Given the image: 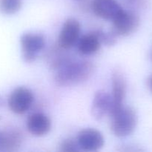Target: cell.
Returning <instances> with one entry per match:
<instances>
[{"instance_id": "cell-1", "label": "cell", "mask_w": 152, "mask_h": 152, "mask_svg": "<svg viewBox=\"0 0 152 152\" xmlns=\"http://www.w3.org/2000/svg\"><path fill=\"white\" fill-rule=\"evenodd\" d=\"M94 71V66L91 62L70 59L56 69L54 80L58 86L68 87L88 80L92 76Z\"/></svg>"}, {"instance_id": "cell-2", "label": "cell", "mask_w": 152, "mask_h": 152, "mask_svg": "<svg viewBox=\"0 0 152 152\" xmlns=\"http://www.w3.org/2000/svg\"><path fill=\"white\" fill-rule=\"evenodd\" d=\"M111 130L118 137H126L134 132L137 124L136 111L129 106L123 105L110 114Z\"/></svg>"}, {"instance_id": "cell-3", "label": "cell", "mask_w": 152, "mask_h": 152, "mask_svg": "<svg viewBox=\"0 0 152 152\" xmlns=\"http://www.w3.org/2000/svg\"><path fill=\"white\" fill-rule=\"evenodd\" d=\"M20 44L24 60L26 62H33L36 60L38 53L44 49L45 40L41 34L26 33L21 36Z\"/></svg>"}, {"instance_id": "cell-4", "label": "cell", "mask_w": 152, "mask_h": 152, "mask_svg": "<svg viewBox=\"0 0 152 152\" xmlns=\"http://www.w3.org/2000/svg\"><path fill=\"white\" fill-rule=\"evenodd\" d=\"M113 32L116 35L126 37L133 34L140 25V18L137 15L130 10L123 9L113 19Z\"/></svg>"}, {"instance_id": "cell-5", "label": "cell", "mask_w": 152, "mask_h": 152, "mask_svg": "<svg viewBox=\"0 0 152 152\" xmlns=\"http://www.w3.org/2000/svg\"><path fill=\"white\" fill-rule=\"evenodd\" d=\"M34 100L33 92L25 87L15 88L8 97V106L12 112L23 114L31 108Z\"/></svg>"}, {"instance_id": "cell-6", "label": "cell", "mask_w": 152, "mask_h": 152, "mask_svg": "<svg viewBox=\"0 0 152 152\" xmlns=\"http://www.w3.org/2000/svg\"><path fill=\"white\" fill-rule=\"evenodd\" d=\"M81 25L74 18L68 19L63 24L59 33L58 45L63 50L74 47L78 42L80 36Z\"/></svg>"}, {"instance_id": "cell-7", "label": "cell", "mask_w": 152, "mask_h": 152, "mask_svg": "<svg viewBox=\"0 0 152 152\" xmlns=\"http://www.w3.org/2000/svg\"><path fill=\"white\" fill-rule=\"evenodd\" d=\"M77 141L80 150L88 152L97 151L102 148L105 143L102 133L94 129H86L80 131Z\"/></svg>"}, {"instance_id": "cell-8", "label": "cell", "mask_w": 152, "mask_h": 152, "mask_svg": "<svg viewBox=\"0 0 152 152\" xmlns=\"http://www.w3.org/2000/svg\"><path fill=\"white\" fill-rule=\"evenodd\" d=\"M113 108L112 96L103 90L95 93L91 105V114L96 120H101L106 115H109Z\"/></svg>"}, {"instance_id": "cell-9", "label": "cell", "mask_w": 152, "mask_h": 152, "mask_svg": "<svg viewBox=\"0 0 152 152\" xmlns=\"http://www.w3.org/2000/svg\"><path fill=\"white\" fill-rule=\"evenodd\" d=\"M91 7L96 16L106 20H113L123 9L116 0H92Z\"/></svg>"}, {"instance_id": "cell-10", "label": "cell", "mask_w": 152, "mask_h": 152, "mask_svg": "<svg viewBox=\"0 0 152 152\" xmlns=\"http://www.w3.org/2000/svg\"><path fill=\"white\" fill-rule=\"evenodd\" d=\"M27 129L32 135L42 137L47 134L51 129L50 118L43 113L37 112L31 114L27 120Z\"/></svg>"}, {"instance_id": "cell-11", "label": "cell", "mask_w": 152, "mask_h": 152, "mask_svg": "<svg viewBox=\"0 0 152 152\" xmlns=\"http://www.w3.org/2000/svg\"><path fill=\"white\" fill-rule=\"evenodd\" d=\"M112 83V100L113 108L111 113L114 112L123 105L125 96L126 93V83L124 77L120 71H115L113 73L111 77ZM109 114V115H110Z\"/></svg>"}, {"instance_id": "cell-12", "label": "cell", "mask_w": 152, "mask_h": 152, "mask_svg": "<svg viewBox=\"0 0 152 152\" xmlns=\"http://www.w3.org/2000/svg\"><path fill=\"white\" fill-rule=\"evenodd\" d=\"M101 42L95 32L86 34L79 39L77 48L83 55H92L100 48Z\"/></svg>"}, {"instance_id": "cell-13", "label": "cell", "mask_w": 152, "mask_h": 152, "mask_svg": "<svg viewBox=\"0 0 152 152\" xmlns=\"http://www.w3.org/2000/svg\"><path fill=\"white\" fill-rule=\"evenodd\" d=\"M22 5V0H0V11L4 14L17 13Z\"/></svg>"}, {"instance_id": "cell-14", "label": "cell", "mask_w": 152, "mask_h": 152, "mask_svg": "<svg viewBox=\"0 0 152 152\" xmlns=\"http://www.w3.org/2000/svg\"><path fill=\"white\" fill-rule=\"evenodd\" d=\"M101 44H104L108 46H112L116 43V34L113 33H106L102 31H95Z\"/></svg>"}, {"instance_id": "cell-15", "label": "cell", "mask_w": 152, "mask_h": 152, "mask_svg": "<svg viewBox=\"0 0 152 152\" xmlns=\"http://www.w3.org/2000/svg\"><path fill=\"white\" fill-rule=\"evenodd\" d=\"M59 151L62 152H76L81 150L77 143V141L73 139H66L60 144Z\"/></svg>"}, {"instance_id": "cell-16", "label": "cell", "mask_w": 152, "mask_h": 152, "mask_svg": "<svg viewBox=\"0 0 152 152\" xmlns=\"http://www.w3.org/2000/svg\"><path fill=\"white\" fill-rule=\"evenodd\" d=\"M4 131L3 132H0V151H3V148H4Z\"/></svg>"}, {"instance_id": "cell-17", "label": "cell", "mask_w": 152, "mask_h": 152, "mask_svg": "<svg viewBox=\"0 0 152 152\" xmlns=\"http://www.w3.org/2000/svg\"><path fill=\"white\" fill-rule=\"evenodd\" d=\"M147 84H148V87L149 88L150 91L152 93V74L148 77V82H147Z\"/></svg>"}, {"instance_id": "cell-18", "label": "cell", "mask_w": 152, "mask_h": 152, "mask_svg": "<svg viewBox=\"0 0 152 152\" xmlns=\"http://www.w3.org/2000/svg\"><path fill=\"white\" fill-rule=\"evenodd\" d=\"M2 104H3V100H2V99L0 97V106H1V105H2Z\"/></svg>"}, {"instance_id": "cell-19", "label": "cell", "mask_w": 152, "mask_h": 152, "mask_svg": "<svg viewBox=\"0 0 152 152\" xmlns=\"http://www.w3.org/2000/svg\"><path fill=\"white\" fill-rule=\"evenodd\" d=\"M150 59L152 61V49L151 50V51H150Z\"/></svg>"}, {"instance_id": "cell-20", "label": "cell", "mask_w": 152, "mask_h": 152, "mask_svg": "<svg viewBox=\"0 0 152 152\" xmlns=\"http://www.w3.org/2000/svg\"><path fill=\"white\" fill-rule=\"evenodd\" d=\"M74 1H83V0H74Z\"/></svg>"}]
</instances>
